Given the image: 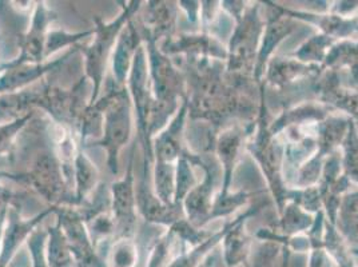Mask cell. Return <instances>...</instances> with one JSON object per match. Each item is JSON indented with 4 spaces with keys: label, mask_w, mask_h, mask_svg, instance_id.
<instances>
[{
    "label": "cell",
    "mask_w": 358,
    "mask_h": 267,
    "mask_svg": "<svg viewBox=\"0 0 358 267\" xmlns=\"http://www.w3.org/2000/svg\"><path fill=\"white\" fill-rule=\"evenodd\" d=\"M203 267H211V266H210L209 264H208V265H205V266H203Z\"/></svg>",
    "instance_id": "6da1fadb"
}]
</instances>
